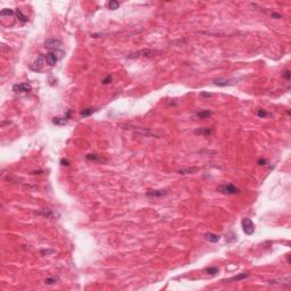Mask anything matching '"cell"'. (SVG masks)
Instances as JSON below:
<instances>
[{"label": "cell", "mask_w": 291, "mask_h": 291, "mask_svg": "<svg viewBox=\"0 0 291 291\" xmlns=\"http://www.w3.org/2000/svg\"><path fill=\"white\" fill-rule=\"evenodd\" d=\"M218 190H219L222 193H224V195H238V193L240 192V190L236 188V185H233V184H231V183L221 185V186L218 188Z\"/></svg>", "instance_id": "4"}, {"label": "cell", "mask_w": 291, "mask_h": 291, "mask_svg": "<svg viewBox=\"0 0 291 291\" xmlns=\"http://www.w3.org/2000/svg\"><path fill=\"white\" fill-rule=\"evenodd\" d=\"M197 171H199V167H186V168H182L180 171H178L179 174H192V173H196Z\"/></svg>", "instance_id": "14"}, {"label": "cell", "mask_w": 291, "mask_h": 291, "mask_svg": "<svg viewBox=\"0 0 291 291\" xmlns=\"http://www.w3.org/2000/svg\"><path fill=\"white\" fill-rule=\"evenodd\" d=\"M16 14V12H14L13 9H9V8H5V9H2L1 12H0V15L1 16H13V15H15Z\"/></svg>", "instance_id": "17"}, {"label": "cell", "mask_w": 291, "mask_h": 291, "mask_svg": "<svg viewBox=\"0 0 291 291\" xmlns=\"http://www.w3.org/2000/svg\"><path fill=\"white\" fill-rule=\"evenodd\" d=\"M36 214H38V215H42L43 217H47V218L59 217V214H58V213L54 212L53 209H48V208L42 209V210H40V212H36Z\"/></svg>", "instance_id": "9"}, {"label": "cell", "mask_w": 291, "mask_h": 291, "mask_svg": "<svg viewBox=\"0 0 291 291\" xmlns=\"http://www.w3.org/2000/svg\"><path fill=\"white\" fill-rule=\"evenodd\" d=\"M238 82L236 79H216L213 81V83L217 87H226V85H233Z\"/></svg>", "instance_id": "7"}, {"label": "cell", "mask_w": 291, "mask_h": 291, "mask_svg": "<svg viewBox=\"0 0 291 291\" xmlns=\"http://www.w3.org/2000/svg\"><path fill=\"white\" fill-rule=\"evenodd\" d=\"M42 254H48V253H54V250H42Z\"/></svg>", "instance_id": "31"}, {"label": "cell", "mask_w": 291, "mask_h": 291, "mask_svg": "<svg viewBox=\"0 0 291 291\" xmlns=\"http://www.w3.org/2000/svg\"><path fill=\"white\" fill-rule=\"evenodd\" d=\"M85 158L88 161H100V156L97 154H89V155H87Z\"/></svg>", "instance_id": "22"}, {"label": "cell", "mask_w": 291, "mask_h": 291, "mask_svg": "<svg viewBox=\"0 0 291 291\" xmlns=\"http://www.w3.org/2000/svg\"><path fill=\"white\" fill-rule=\"evenodd\" d=\"M205 272L207 273V274H210V275H215V274H217L219 272V268L216 267V266H213V267H207L206 270H205Z\"/></svg>", "instance_id": "20"}, {"label": "cell", "mask_w": 291, "mask_h": 291, "mask_svg": "<svg viewBox=\"0 0 291 291\" xmlns=\"http://www.w3.org/2000/svg\"><path fill=\"white\" fill-rule=\"evenodd\" d=\"M31 90H32V87L29 83H19L13 87V91L16 93H25V92H30Z\"/></svg>", "instance_id": "8"}, {"label": "cell", "mask_w": 291, "mask_h": 291, "mask_svg": "<svg viewBox=\"0 0 291 291\" xmlns=\"http://www.w3.org/2000/svg\"><path fill=\"white\" fill-rule=\"evenodd\" d=\"M60 163H61V165H64V166H70V164H71L67 159H61Z\"/></svg>", "instance_id": "29"}, {"label": "cell", "mask_w": 291, "mask_h": 291, "mask_svg": "<svg viewBox=\"0 0 291 291\" xmlns=\"http://www.w3.org/2000/svg\"><path fill=\"white\" fill-rule=\"evenodd\" d=\"M71 114H72V111L68 110L67 114H66V116H64V117H54V120H53L54 124H57V125H64V124H66L68 122L70 117H71Z\"/></svg>", "instance_id": "10"}, {"label": "cell", "mask_w": 291, "mask_h": 291, "mask_svg": "<svg viewBox=\"0 0 291 291\" xmlns=\"http://www.w3.org/2000/svg\"><path fill=\"white\" fill-rule=\"evenodd\" d=\"M65 53L61 49H55V50H50L48 54L44 56L46 61L50 65V66H55L57 64L58 60H60L64 57Z\"/></svg>", "instance_id": "1"}, {"label": "cell", "mask_w": 291, "mask_h": 291, "mask_svg": "<svg viewBox=\"0 0 291 291\" xmlns=\"http://www.w3.org/2000/svg\"><path fill=\"white\" fill-rule=\"evenodd\" d=\"M258 164H259V165H266V161L262 158V159H259V161H258Z\"/></svg>", "instance_id": "30"}, {"label": "cell", "mask_w": 291, "mask_h": 291, "mask_svg": "<svg viewBox=\"0 0 291 291\" xmlns=\"http://www.w3.org/2000/svg\"><path fill=\"white\" fill-rule=\"evenodd\" d=\"M212 114H213V113H212L210 110H202V111L197 113V116H198L199 118H207V117H209Z\"/></svg>", "instance_id": "19"}, {"label": "cell", "mask_w": 291, "mask_h": 291, "mask_svg": "<svg viewBox=\"0 0 291 291\" xmlns=\"http://www.w3.org/2000/svg\"><path fill=\"white\" fill-rule=\"evenodd\" d=\"M205 239L207 240V241H209V242H213V243H215V242H217L219 241V239H221V236H218V234H215V233H206L205 234Z\"/></svg>", "instance_id": "13"}, {"label": "cell", "mask_w": 291, "mask_h": 291, "mask_svg": "<svg viewBox=\"0 0 291 291\" xmlns=\"http://www.w3.org/2000/svg\"><path fill=\"white\" fill-rule=\"evenodd\" d=\"M118 7H120V2L116 1V0H111V1H109L108 2V8L110 10H115V9H117Z\"/></svg>", "instance_id": "21"}, {"label": "cell", "mask_w": 291, "mask_h": 291, "mask_svg": "<svg viewBox=\"0 0 291 291\" xmlns=\"http://www.w3.org/2000/svg\"><path fill=\"white\" fill-rule=\"evenodd\" d=\"M213 94L212 93H208V92H201L200 93V97H207V98H209V97H212Z\"/></svg>", "instance_id": "27"}, {"label": "cell", "mask_w": 291, "mask_h": 291, "mask_svg": "<svg viewBox=\"0 0 291 291\" xmlns=\"http://www.w3.org/2000/svg\"><path fill=\"white\" fill-rule=\"evenodd\" d=\"M96 111H97V108H84L81 110V115H82V117H88Z\"/></svg>", "instance_id": "15"}, {"label": "cell", "mask_w": 291, "mask_h": 291, "mask_svg": "<svg viewBox=\"0 0 291 291\" xmlns=\"http://www.w3.org/2000/svg\"><path fill=\"white\" fill-rule=\"evenodd\" d=\"M248 273H241V274H239V275H236V276H233V277H231L229 281H241V280H243V279H246V277H248Z\"/></svg>", "instance_id": "18"}, {"label": "cell", "mask_w": 291, "mask_h": 291, "mask_svg": "<svg viewBox=\"0 0 291 291\" xmlns=\"http://www.w3.org/2000/svg\"><path fill=\"white\" fill-rule=\"evenodd\" d=\"M44 47L48 48L49 50H55V49H59L61 47V41L58 40V39H54V38H50V39H47L44 41Z\"/></svg>", "instance_id": "6"}, {"label": "cell", "mask_w": 291, "mask_h": 291, "mask_svg": "<svg viewBox=\"0 0 291 291\" xmlns=\"http://www.w3.org/2000/svg\"><path fill=\"white\" fill-rule=\"evenodd\" d=\"M167 193H168L167 190H150L147 192V196L148 197H163Z\"/></svg>", "instance_id": "11"}, {"label": "cell", "mask_w": 291, "mask_h": 291, "mask_svg": "<svg viewBox=\"0 0 291 291\" xmlns=\"http://www.w3.org/2000/svg\"><path fill=\"white\" fill-rule=\"evenodd\" d=\"M16 16H17L18 20H19V22H22V23H26V22L29 20V18L26 17V16L22 13V10H20V9H16Z\"/></svg>", "instance_id": "16"}, {"label": "cell", "mask_w": 291, "mask_h": 291, "mask_svg": "<svg viewBox=\"0 0 291 291\" xmlns=\"http://www.w3.org/2000/svg\"><path fill=\"white\" fill-rule=\"evenodd\" d=\"M271 16H272L273 18H281V15H280V14H277V13H275V12L271 13Z\"/></svg>", "instance_id": "28"}, {"label": "cell", "mask_w": 291, "mask_h": 291, "mask_svg": "<svg viewBox=\"0 0 291 291\" xmlns=\"http://www.w3.org/2000/svg\"><path fill=\"white\" fill-rule=\"evenodd\" d=\"M111 82V75H107L104 80H102V84H108Z\"/></svg>", "instance_id": "26"}, {"label": "cell", "mask_w": 291, "mask_h": 291, "mask_svg": "<svg viewBox=\"0 0 291 291\" xmlns=\"http://www.w3.org/2000/svg\"><path fill=\"white\" fill-rule=\"evenodd\" d=\"M282 75H283V77L286 79V80H290L291 77V72L289 70H287V71H284V72L282 73Z\"/></svg>", "instance_id": "25"}, {"label": "cell", "mask_w": 291, "mask_h": 291, "mask_svg": "<svg viewBox=\"0 0 291 291\" xmlns=\"http://www.w3.org/2000/svg\"><path fill=\"white\" fill-rule=\"evenodd\" d=\"M241 224H242L243 232H245L247 236H251V234H254L255 225H254V223H253V221H251L250 218H243V219H242V222H241Z\"/></svg>", "instance_id": "3"}, {"label": "cell", "mask_w": 291, "mask_h": 291, "mask_svg": "<svg viewBox=\"0 0 291 291\" xmlns=\"http://www.w3.org/2000/svg\"><path fill=\"white\" fill-rule=\"evenodd\" d=\"M44 60H46L44 56H43V55H40L36 60L33 61V64H31L30 68H31L32 71H34V72H41L42 68H43V65H44Z\"/></svg>", "instance_id": "5"}, {"label": "cell", "mask_w": 291, "mask_h": 291, "mask_svg": "<svg viewBox=\"0 0 291 291\" xmlns=\"http://www.w3.org/2000/svg\"><path fill=\"white\" fill-rule=\"evenodd\" d=\"M161 50H152V49H142V50H138L135 53L127 55L126 57L128 59H134V58H140V57H152L154 55L159 54Z\"/></svg>", "instance_id": "2"}, {"label": "cell", "mask_w": 291, "mask_h": 291, "mask_svg": "<svg viewBox=\"0 0 291 291\" xmlns=\"http://www.w3.org/2000/svg\"><path fill=\"white\" fill-rule=\"evenodd\" d=\"M212 133H213V128H209V127H201L195 131V134L197 135H210Z\"/></svg>", "instance_id": "12"}, {"label": "cell", "mask_w": 291, "mask_h": 291, "mask_svg": "<svg viewBox=\"0 0 291 291\" xmlns=\"http://www.w3.org/2000/svg\"><path fill=\"white\" fill-rule=\"evenodd\" d=\"M257 115H258V117L264 118V117H266V116H267V113H266V110H264V109H258Z\"/></svg>", "instance_id": "24"}, {"label": "cell", "mask_w": 291, "mask_h": 291, "mask_svg": "<svg viewBox=\"0 0 291 291\" xmlns=\"http://www.w3.org/2000/svg\"><path fill=\"white\" fill-rule=\"evenodd\" d=\"M57 280H58L57 277H49V279H46L44 283H46V284H49V286H50V284H55V283L57 282Z\"/></svg>", "instance_id": "23"}]
</instances>
